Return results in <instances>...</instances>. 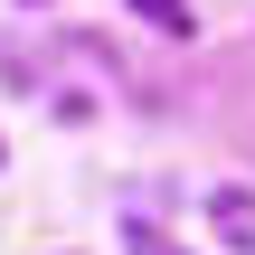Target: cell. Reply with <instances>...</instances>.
I'll list each match as a JSON object with an SVG mask.
<instances>
[{
	"label": "cell",
	"mask_w": 255,
	"mask_h": 255,
	"mask_svg": "<svg viewBox=\"0 0 255 255\" xmlns=\"http://www.w3.org/2000/svg\"><path fill=\"white\" fill-rule=\"evenodd\" d=\"M132 9H142L161 38H189V0H132Z\"/></svg>",
	"instance_id": "cell-1"
},
{
	"label": "cell",
	"mask_w": 255,
	"mask_h": 255,
	"mask_svg": "<svg viewBox=\"0 0 255 255\" xmlns=\"http://www.w3.org/2000/svg\"><path fill=\"white\" fill-rule=\"evenodd\" d=\"M132 255H180V246H161L151 227H132Z\"/></svg>",
	"instance_id": "cell-2"
}]
</instances>
